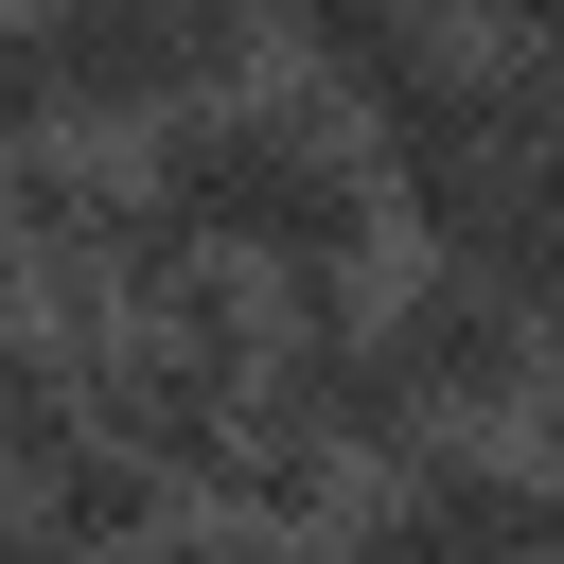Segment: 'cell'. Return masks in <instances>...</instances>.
Returning <instances> with one entry per match:
<instances>
[{"instance_id": "cell-5", "label": "cell", "mask_w": 564, "mask_h": 564, "mask_svg": "<svg viewBox=\"0 0 564 564\" xmlns=\"http://www.w3.org/2000/svg\"><path fill=\"white\" fill-rule=\"evenodd\" d=\"M335 476H352V441H335V423H317V405H300L282 370H264V388H247V423H229V476H212V511L317 529V511H335Z\"/></svg>"}, {"instance_id": "cell-1", "label": "cell", "mask_w": 564, "mask_h": 564, "mask_svg": "<svg viewBox=\"0 0 564 564\" xmlns=\"http://www.w3.org/2000/svg\"><path fill=\"white\" fill-rule=\"evenodd\" d=\"M141 176L194 247H229L264 300H352L370 229H388V159L335 141L317 106H264V88H212L176 123H141Z\"/></svg>"}, {"instance_id": "cell-11", "label": "cell", "mask_w": 564, "mask_h": 564, "mask_svg": "<svg viewBox=\"0 0 564 564\" xmlns=\"http://www.w3.org/2000/svg\"><path fill=\"white\" fill-rule=\"evenodd\" d=\"M529 70H546V106H564V53H529Z\"/></svg>"}, {"instance_id": "cell-8", "label": "cell", "mask_w": 564, "mask_h": 564, "mask_svg": "<svg viewBox=\"0 0 564 564\" xmlns=\"http://www.w3.org/2000/svg\"><path fill=\"white\" fill-rule=\"evenodd\" d=\"M529 423H546V476H564V352H546V388H529Z\"/></svg>"}, {"instance_id": "cell-6", "label": "cell", "mask_w": 564, "mask_h": 564, "mask_svg": "<svg viewBox=\"0 0 564 564\" xmlns=\"http://www.w3.org/2000/svg\"><path fill=\"white\" fill-rule=\"evenodd\" d=\"M441 264L511 282V300H529V317L564 335V141H529V159H511V176H494V194H476V212L441 229Z\"/></svg>"}, {"instance_id": "cell-10", "label": "cell", "mask_w": 564, "mask_h": 564, "mask_svg": "<svg viewBox=\"0 0 564 564\" xmlns=\"http://www.w3.org/2000/svg\"><path fill=\"white\" fill-rule=\"evenodd\" d=\"M458 18H494V35H511V18H529V0H458Z\"/></svg>"}, {"instance_id": "cell-9", "label": "cell", "mask_w": 564, "mask_h": 564, "mask_svg": "<svg viewBox=\"0 0 564 564\" xmlns=\"http://www.w3.org/2000/svg\"><path fill=\"white\" fill-rule=\"evenodd\" d=\"M511 35H529V53H564V0H529V18H511Z\"/></svg>"}, {"instance_id": "cell-7", "label": "cell", "mask_w": 564, "mask_h": 564, "mask_svg": "<svg viewBox=\"0 0 564 564\" xmlns=\"http://www.w3.org/2000/svg\"><path fill=\"white\" fill-rule=\"evenodd\" d=\"M123 564H300V529L229 511V529H159V546H123Z\"/></svg>"}, {"instance_id": "cell-2", "label": "cell", "mask_w": 564, "mask_h": 564, "mask_svg": "<svg viewBox=\"0 0 564 564\" xmlns=\"http://www.w3.org/2000/svg\"><path fill=\"white\" fill-rule=\"evenodd\" d=\"M264 0H18V141H106V123H176L212 88H247Z\"/></svg>"}, {"instance_id": "cell-3", "label": "cell", "mask_w": 564, "mask_h": 564, "mask_svg": "<svg viewBox=\"0 0 564 564\" xmlns=\"http://www.w3.org/2000/svg\"><path fill=\"white\" fill-rule=\"evenodd\" d=\"M370 335H388V370H405V405H423L441 441H476V423H511V405L546 388V352H564V335H546V317H529L511 282H476V264H441V282H405V300H388Z\"/></svg>"}, {"instance_id": "cell-4", "label": "cell", "mask_w": 564, "mask_h": 564, "mask_svg": "<svg viewBox=\"0 0 564 564\" xmlns=\"http://www.w3.org/2000/svg\"><path fill=\"white\" fill-rule=\"evenodd\" d=\"M546 511H564V476H511L476 441H423V458H388V511L370 529H405L423 564H546Z\"/></svg>"}]
</instances>
